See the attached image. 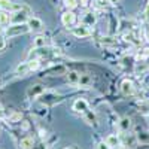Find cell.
I'll return each instance as SVG.
<instances>
[{
    "instance_id": "2e32d148",
    "label": "cell",
    "mask_w": 149,
    "mask_h": 149,
    "mask_svg": "<svg viewBox=\"0 0 149 149\" xmlns=\"http://www.w3.org/2000/svg\"><path fill=\"white\" fill-rule=\"evenodd\" d=\"M109 5H110L109 0H94V2H93V6L95 9H106Z\"/></svg>"
},
{
    "instance_id": "7c38bea8",
    "label": "cell",
    "mask_w": 149,
    "mask_h": 149,
    "mask_svg": "<svg viewBox=\"0 0 149 149\" xmlns=\"http://www.w3.org/2000/svg\"><path fill=\"white\" fill-rule=\"evenodd\" d=\"M66 76H67V82H70V84H73V85L79 84V81H81V74H79L78 72H74V70L69 72Z\"/></svg>"
},
{
    "instance_id": "83f0119b",
    "label": "cell",
    "mask_w": 149,
    "mask_h": 149,
    "mask_svg": "<svg viewBox=\"0 0 149 149\" xmlns=\"http://www.w3.org/2000/svg\"><path fill=\"white\" fill-rule=\"evenodd\" d=\"M98 149H110V148L106 145V142H102L100 145H98Z\"/></svg>"
},
{
    "instance_id": "d4e9b609",
    "label": "cell",
    "mask_w": 149,
    "mask_h": 149,
    "mask_svg": "<svg viewBox=\"0 0 149 149\" xmlns=\"http://www.w3.org/2000/svg\"><path fill=\"white\" fill-rule=\"evenodd\" d=\"M122 39L125 40V42H133V39H134V36H133V33H124V36H122Z\"/></svg>"
},
{
    "instance_id": "5b68a950",
    "label": "cell",
    "mask_w": 149,
    "mask_h": 149,
    "mask_svg": "<svg viewBox=\"0 0 149 149\" xmlns=\"http://www.w3.org/2000/svg\"><path fill=\"white\" fill-rule=\"evenodd\" d=\"M61 22H63V26H66V27L73 26V24L76 22V15L73 14V10H66L64 14L61 15Z\"/></svg>"
},
{
    "instance_id": "d6a6232c",
    "label": "cell",
    "mask_w": 149,
    "mask_h": 149,
    "mask_svg": "<svg viewBox=\"0 0 149 149\" xmlns=\"http://www.w3.org/2000/svg\"><path fill=\"white\" fill-rule=\"evenodd\" d=\"M146 39H148V42H149V29L146 30Z\"/></svg>"
},
{
    "instance_id": "1f68e13d",
    "label": "cell",
    "mask_w": 149,
    "mask_h": 149,
    "mask_svg": "<svg viewBox=\"0 0 149 149\" xmlns=\"http://www.w3.org/2000/svg\"><path fill=\"white\" fill-rule=\"evenodd\" d=\"M109 2H110V5H116L119 0H109Z\"/></svg>"
},
{
    "instance_id": "44dd1931",
    "label": "cell",
    "mask_w": 149,
    "mask_h": 149,
    "mask_svg": "<svg viewBox=\"0 0 149 149\" xmlns=\"http://www.w3.org/2000/svg\"><path fill=\"white\" fill-rule=\"evenodd\" d=\"M119 127H121L122 131H127V130L131 127V121H130V118H122L121 122H119Z\"/></svg>"
},
{
    "instance_id": "836d02e7",
    "label": "cell",
    "mask_w": 149,
    "mask_h": 149,
    "mask_svg": "<svg viewBox=\"0 0 149 149\" xmlns=\"http://www.w3.org/2000/svg\"><path fill=\"white\" fill-rule=\"evenodd\" d=\"M0 118H3V109H0Z\"/></svg>"
},
{
    "instance_id": "5bb4252c",
    "label": "cell",
    "mask_w": 149,
    "mask_h": 149,
    "mask_svg": "<svg viewBox=\"0 0 149 149\" xmlns=\"http://www.w3.org/2000/svg\"><path fill=\"white\" fill-rule=\"evenodd\" d=\"M9 22H10V14L5 10H0V27L8 26Z\"/></svg>"
},
{
    "instance_id": "277c9868",
    "label": "cell",
    "mask_w": 149,
    "mask_h": 149,
    "mask_svg": "<svg viewBox=\"0 0 149 149\" xmlns=\"http://www.w3.org/2000/svg\"><path fill=\"white\" fill-rule=\"evenodd\" d=\"M27 21H29V14L24 10L10 14V22L12 24H22V22H27Z\"/></svg>"
},
{
    "instance_id": "ffe728a7",
    "label": "cell",
    "mask_w": 149,
    "mask_h": 149,
    "mask_svg": "<svg viewBox=\"0 0 149 149\" xmlns=\"http://www.w3.org/2000/svg\"><path fill=\"white\" fill-rule=\"evenodd\" d=\"M91 84V78L88 76V74H81V81H79V85L84 86V88H88Z\"/></svg>"
},
{
    "instance_id": "30bf717a",
    "label": "cell",
    "mask_w": 149,
    "mask_h": 149,
    "mask_svg": "<svg viewBox=\"0 0 149 149\" xmlns=\"http://www.w3.org/2000/svg\"><path fill=\"white\" fill-rule=\"evenodd\" d=\"M73 110L78 112V113H85V112L88 110V103H86L85 98H78V100L73 103Z\"/></svg>"
},
{
    "instance_id": "7a4b0ae2",
    "label": "cell",
    "mask_w": 149,
    "mask_h": 149,
    "mask_svg": "<svg viewBox=\"0 0 149 149\" xmlns=\"http://www.w3.org/2000/svg\"><path fill=\"white\" fill-rule=\"evenodd\" d=\"M72 34L74 37H79V39H84V37H88L93 34V29L88 26H84V24H79L78 27H73Z\"/></svg>"
},
{
    "instance_id": "8fae6325",
    "label": "cell",
    "mask_w": 149,
    "mask_h": 149,
    "mask_svg": "<svg viewBox=\"0 0 149 149\" xmlns=\"http://www.w3.org/2000/svg\"><path fill=\"white\" fill-rule=\"evenodd\" d=\"M19 146H21V149H33V148H34V140H33V137H31V136H27V137L21 139Z\"/></svg>"
},
{
    "instance_id": "6da1fadb",
    "label": "cell",
    "mask_w": 149,
    "mask_h": 149,
    "mask_svg": "<svg viewBox=\"0 0 149 149\" xmlns=\"http://www.w3.org/2000/svg\"><path fill=\"white\" fill-rule=\"evenodd\" d=\"M29 31H31L29 24L22 22V24H10L9 27H6L3 30V34H5V37L9 39V37H17V36H21V34H27Z\"/></svg>"
},
{
    "instance_id": "9c48e42d",
    "label": "cell",
    "mask_w": 149,
    "mask_h": 149,
    "mask_svg": "<svg viewBox=\"0 0 149 149\" xmlns=\"http://www.w3.org/2000/svg\"><path fill=\"white\" fill-rule=\"evenodd\" d=\"M27 24H29V27H30L31 31H39V30L43 29V21L39 19V18H36V17H30Z\"/></svg>"
},
{
    "instance_id": "4fadbf2b",
    "label": "cell",
    "mask_w": 149,
    "mask_h": 149,
    "mask_svg": "<svg viewBox=\"0 0 149 149\" xmlns=\"http://www.w3.org/2000/svg\"><path fill=\"white\" fill-rule=\"evenodd\" d=\"M46 42L48 40H46L45 36H42V34L40 36H36L34 39H33V46L34 48H45L46 46Z\"/></svg>"
},
{
    "instance_id": "484cf974",
    "label": "cell",
    "mask_w": 149,
    "mask_h": 149,
    "mask_svg": "<svg viewBox=\"0 0 149 149\" xmlns=\"http://www.w3.org/2000/svg\"><path fill=\"white\" fill-rule=\"evenodd\" d=\"M143 19H145V21H149V2H148L146 9H145V12H143Z\"/></svg>"
},
{
    "instance_id": "cb8c5ba5",
    "label": "cell",
    "mask_w": 149,
    "mask_h": 149,
    "mask_svg": "<svg viewBox=\"0 0 149 149\" xmlns=\"http://www.w3.org/2000/svg\"><path fill=\"white\" fill-rule=\"evenodd\" d=\"M64 6L67 8V10H73L78 6V0H64Z\"/></svg>"
},
{
    "instance_id": "f1b7e54d",
    "label": "cell",
    "mask_w": 149,
    "mask_h": 149,
    "mask_svg": "<svg viewBox=\"0 0 149 149\" xmlns=\"http://www.w3.org/2000/svg\"><path fill=\"white\" fill-rule=\"evenodd\" d=\"M5 45H6V43H5V40H3V39H0V51H2V49L5 48Z\"/></svg>"
},
{
    "instance_id": "ac0fdd59",
    "label": "cell",
    "mask_w": 149,
    "mask_h": 149,
    "mask_svg": "<svg viewBox=\"0 0 149 149\" xmlns=\"http://www.w3.org/2000/svg\"><path fill=\"white\" fill-rule=\"evenodd\" d=\"M29 67H30V72H34L40 67V60L39 58H31L29 60Z\"/></svg>"
},
{
    "instance_id": "8992f818",
    "label": "cell",
    "mask_w": 149,
    "mask_h": 149,
    "mask_svg": "<svg viewBox=\"0 0 149 149\" xmlns=\"http://www.w3.org/2000/svg\"><path fill=\"white\" fill-rule=\"evenodd\" d=\"M104 142H106V145H107L110 149H121V146H122L121 139L118 137L116 134H109Z\"/></svg>"
},
{
    "instance_id": "d6986e66",
    "label": "cell",
    "mask_w": 149,
    "mask_h": 149,
    "mask_svg": "<svg viewBox=\"0 0 149 149\" xmlns=\"http://www.w3.org/2000/svg\"><path fill=\"white\" fill-rule=\"evenodd\" d=\"M137 140H139L142 145H149V133H146V131L139 133V134H137Z\"/></svg>"
},
{
    "instance_id": "603a6c76",
    "label": "cell",
    "mask_w": 149,
    "mask_h": 149,
    "mask_svg": "<svg viewBox=\"0 0 149 149\" xmlns=\"http://www.w3.org/2000/svg\"><path fill=\"white\" fill-rule=\"evenodd\" d=\"M22 121V112H14L9 116V122H21Z\"/></svg>"
},
{
    "instance_id": "3957f363",
    "label": "cell",
    "mask_w": 149,
    "mask_h": 149,
    "mask_svg": "<svg viewBox=\"0 0 149 149\" xmlns=\"http://www.w3.org/2000/svg\"><path fill=\"white\" fill-rule=\"evenodd\" d=\"M42 94H45V86H43V85H40V84L31 85V86H29V90H27V97H29V98L40 97Z\"/></svg>"
},
{
    "instance_id": "9a60e30c",
    "label": "cell",
    "mask_w": 149,
    "mask_h": 149,
    "mask_svg": "<svg viewBox=\"0 0 149 149\" xmlns=\"http://www.w3.org/2000/svg\"><path fill=\"white\" fill-rule=\"evenodd\" d=\"M17 74H19V76H22V74H26L27 72H30V67H29V61H26V63H21V64H18V67H17Z\"/></svg>"
},
{
    "instance_id": "7402d4cb",
    "label": "cell",
    "mask_w": 149,
    "mask_h": 149,
    "mask_svg": "<svg viewBox=\"0 0 149 149\" xmlns=\"http://www.w3.org/2000/svg\"><path fill=\"white\" fill-rule=\"evenodd\" d=\"M102 43L106 46H115L118 45V40L113 39V37H102Z\"/></svg>"
},
{
    "instance_id": "52a82bcc",
    "label": "cell",
    "mask_w": 149,
    "mask_h": 149,
    "mask_svg": "<svg viewBox=\"0 0 149 149\" xmlns=\"http://www.w3.org/2000/svg\"><path fill=\"white\" fill-rule=\"evenodd\" d=\"M121 93H122V95H125V97L131 95L134 93V84L130 79H124L121 82Z\"/></svg>"
},
{
    "instance_id": "4dcf8cb0",
    "label": "cell",
    "mask_w": 149,
    "mask_h": 149,
    "mask_svg": "<svg viewBox=\"0 0 149 149\" xmlns=\"http://www.w3.org/2000/svg\"><path fill=\"white\" fill-rule=\"evenodd\" d=\"M81 5L82 6H86V5H88V0H81Z\"/></svg>"
},
{
    "instance_id": "4316f807",
    "label": "cell",
    "mask_w": 149,
    "mask_h": 149,
    "mask_svg": "<svg viewBox=\"0 0 149 149\" xmlns=\"http://www.w3.org/2000/svg\"><path fill=\"white\" fill-rule=\"evenodd\" d=\"M21 128H22L24 131H27V130L30 128V122H29V121H22V122H21Z\"/></svg>"
},
{
    "instance_id": "ba28073f",
    "label": "cell",
    "mask_w": 149,
    "mask_h": 149,
    "mask_svg": "<svg viewBox=\"0 0 149 149\" xmlns=\"http://www.w3.org/2000/svg\"><path fill=\"white\" fill-rule=\"evenodd\" d=\"M97 21V17L94 12H85V14L82 15V19H81V24H84V26H88V27H93L94 24Z\"/></svg>"
},
{
    "instance_id": "e0dca14e",
    "label": "cell",
    "mask_w": 149,
    "mask_h": 149,
    "mask_svg": "<svg viewBox=\"0 0 149 149\" xmlns=\"http://www.w3.org/2000/svg\"><path fill=\"white\" fill-rule=\"evenodd\" d=\"M85 121L88 122L90 125H95V124H97L95 115L93 113V112H90V110H86V112H85Z\"/></svg>"
},
{
    "instance_id": "f546056e",
    "label": "cell",
    "mask_w": 149,
    "mask_h": 149,
    "mask_svg": "<svg viewBox=\"0 0 149 149\" xmlns=\"http://www.w3.org/2000/svg\"><path fill=\"white\" fill-rule=\"evenodd\" d=\"M39 133H40V137H42V139L46 136V131H43V130H39Z\"/></svg>"
},
{
    "instance_id": "e575fe53",
    "label": "cell",
    "mask_w": 149,
    "mask_h": 149,
    "mask_svg": "<svg viewBox=\"0 0 149 149\" xmlns=\"http://www.w3.org/2000/svg\"><path fill=\"white\" fill-rule=\"evenodd\" d=\"M66 149H70V148H66Z\"/></svg>"
}]
</instances>
